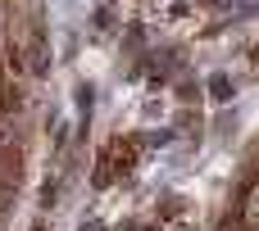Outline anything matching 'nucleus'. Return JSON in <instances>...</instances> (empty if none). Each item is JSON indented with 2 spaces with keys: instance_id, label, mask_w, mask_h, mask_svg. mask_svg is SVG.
Masks as SVG:
<instances>
[{
  "instance_id": "7ed1b4c3",
  "label": "nucleus",
  "mask_w": 259,
  "mask_h": 231,
  "mask_svg": "<svg viewBox=\"0 0 259 231\" xmlns=\"http://www.w3.org/2000/svg\"><path fill=\"white\" fill-rule=\"evenodd\" d=\"M82 231H100V227H96V222H87V227H82Z\"/></svg>"
},
{
  "instance_id": "f03ea898",
  "label": "nucleus",
  "mask_w": 259,
  "mask_h": 231,
  "mask_svg": "<svg viewBox=\"0 0 259 231\" xmlns=\"http://www.w3.org/2000/svg\"><path fill=\"white\" fill-rule=\"evenodd\" d=\"M209 86H214V95H219V100H228V95H232V86H228V77H223V73H219Z\"/></svg>"
},
{
  "instance_id": "f257e3e1",
  "label": "nucleus",
  "mask_w": 259,
  "mask_h": 231,
  "mask_svg": "<svg viewBox=\"0 0 259 231\" xmlns=\"http://www.w3.org/2000/svg\"><path fill=\"white\" fill-rule=\"evenodd\" d=\"M27 50H32V73H46L50 68V54H46V36H41V23H32V41H27Z\"/></svg>"
}]
</instances>
